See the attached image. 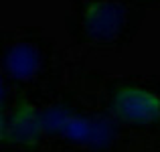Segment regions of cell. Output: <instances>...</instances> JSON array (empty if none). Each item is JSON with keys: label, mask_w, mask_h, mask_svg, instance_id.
Instances as JSON below:
<instances>
[{"label": "cell", "mask_w": 160, "mask_h": 152, "mask_svg": "<svg viewBox=\"0 0 160 152\" xmlns=\"http://www.w3.org/2000/svg\"><path fill=\"white\" fill-rule=\"evenodd\" d=\"M108 108L120 124L136 130H160V83L124 79L109 87Z\"/></svg>", "instance_id": "2"}, {"label": "cell", "mask_w": 160, "mask_h": 152, "mask_svg": "<svg viewBox=\"0 0 160 152\" xmlns=\"http://www.w3.org/2000/svg\"><path fill=\"white\" fill-rule=\"evenodd\" d=\"M144 10L130 0H71L69 28L81 43L118 49L132 41Z\"/></svg>", "instance_id": "1"}, {"label": "cell", "mask_w": 160, "mask_h": 152, "mask_svg": "<svg viewBox=\"0 0 160 152\" xmlns=\"http://www.w3.org/2000/svg\"><path fill=\"white\" fill-rule=\"evenodd\" d=\"M0 65L4 75L14 81H32L47 67V53L37 41L18 39L4 49Z\"/></svg>", "instance_id": "3"}, {"label": "cell", "mask_w": 160, "mask_h": 152, "mask_svg": "<svg viewBox=\"0 0 160 152\" xmlns=\"http://www.w3.org/2000/svg\"><path fill=\"white\" fill-rule=\"evenodd\" d=\"M4 128H6V122H4V116L0 114V136L4 134Z\"/></svg>", "instance_id": "6"}, {"label": "cell", "mask_w": 160, "mask_h": 152, "mask_svg": "<svg viewBox=\"0 0 160 152\" xmlns=\"http://www.w3.org/2000/svg\"><path fill=\"white\" fill-rule=\"evenodd\" d=\"M132 4H136L138 8H160V0H130Z\"/></svg>", "instance_id": "4"}, {"label": "cell", "mask_w": 160, "mask_h": 152, "mask_svg": "<svg viewBox=\"0 0 160 152\" xmlns=\"http://www.w3.org/2000/svg\"><path fill=\"white\" fill-rule=\"evenodd\" d=\"M6 95H8V87H6V83H4L2 79H0V104H4Z\"/></svg>", "instance_id": "5"}]
</instances>
